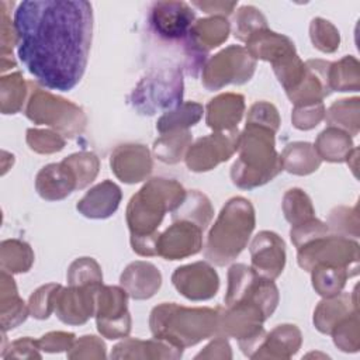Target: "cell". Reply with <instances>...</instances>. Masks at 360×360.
Here are the masks:
<instances>
[{"label": "cell", "mask_w": 360, "mask_h": 360, "mask_svg": "<svg viewBox=\"0 0 360 360\" xmlns=\"http://www.w3.org/2000/svg\"><path fill=\"white\" fill-rule=\"evenodd\" d=\"M13 22L18 58L39 84L69 91L82 80L93 32L89 1H21Z\"/></svg>", "instance_id": "obj_1"}, {"label": "cell", "mask_w": 360, "mask_h": 360, "mask_svg": "<svg viewBox=\"0 0 360 360\" xmlns=\"http://www.w3.org/2000/svg\"><path fill=\"white\" fill-rule=\"evenodd\" d=\"M274 131L248 124L239 134V158L232 165L231 179L240 188H255L274 179L281 170L280 155L274 149Z\"/></svg>", "instance_id": "obj_2"}, {"label": "cell", "mask_w": 360, "mask_h": 360, "mask_svg": "<svg viewBox=\"0 0 360 360\" xmlns=\"http://www.w3.org/2000/svg\"><path fill=\"white\" fill-rule=\"evenodd\" d=\"M218 308H187L163 302L152 309L149 326L155 338L184 349L218 333Z\"/></svg>", "instance_id": "obj_3"}, {"label": "cell", "mask_w": 360, "mask_h": 360, "mask_svg": "<svg viewBox=\"0 0 360 360\" xmlns=\"http://www.w3.org/2000/svg\"><path fill=\"white\" fill-rule=\"evenodd\" d=\"M255 210L249 200L233 197L222 207L210 229L204 256L217 266H225L246 248L255 229Z\"/></svg>", "instance_id": "obj_4"}, {"label": "cell", "mask_w": 360, "mask_h": 360, "mask_svg": "<svg viewBox=\"0 0 360 360\" xmlns=\"http://www.w3.org/2000/svg\"><path fill=\"white\" fill-rule=\"evenodd\" d=\"M186 191L180 183L170 179H150L127 207V222L131 236H145L158 232L167 211H174L183 201Z\"/></svg>", "instance_id": "obj_5"}, {"label": "cell", "mask_w": 360, "mask_h": 360, "mask_svg": "<svg viewBox=\"0 0 360 360\" xmlns=\"http://www.w3.org/2000/svg\"><path fill=\"white\" fill-rule=\"evenodd\" d=\"M183 77L177 68L160 69L145 76L129 96L131 105L145 115L172 111L181 104Z\"/></svg>", "instance_id": "obj_6"}, {"label": "cell", "mask_w": 360, "mask_h": 360, "mask_svg": "<svg viewBox=\"0 0 360 360\" xmlns=\"http://www.w3.org/2000/svg\"><path fill=\"white\" fill-rule=\"evenodd\" d=\"M25 115L35 124L49 125L63 136H76L86 127V115L80 107L34 87L27 100Z\"/></svg>", "instance_id": "obj_7"}, {"label": "cell", "mask_w": 360, "mask_h": 360, "mask_svg": "<svg viewBox=\"0 0 360 360\" xmlns=\"http://www.w3.org/2000/svg\"><path fill=\"white\" fill-rule=\"evenodd\" d=\"M238 302H252L257 305L266 319L271 316L278 304V290L273 280L255 273L246 264H233L228 270V288L225 307Z\"/></svg>", "instance_id": "obj_8"}, {"label": "cell", "mask_w": 360, "mask_h": 360, "mask_svg": "<svg viewBox=\"0 0 360 360\" xmlns=\"http://www.w3.org/2000/svg\"><path fill=\"white\" fill-rule=\"evenodd\" d=\"M298 264L311 271L318 264L347 267L354 274L359 269V245L342 235H325L298 249Z\"/></svg>", "instance_id": "obj_9"}, {"label": "cell", "mask_w": 360, "mask_h": 360, "mask_svg": "<svg viewBox=\"0 0 360 360\" xmlns=\"http://www.w3.org/2000/svg\"><path fill=\"white\" fill-rule=\"evenodd\" d=\"M256 68V60L246 48L231 45L214 55L202 69V83L208 90H218L229 83L248 82Z\"/></svg>", "instance_id": "obj_10"}, {"label": "cell", "mask_w": 360, "mask_h": 360, "mask_svg": "<svg viewBox=\"0 0 360 360\" xmlns=\"http://www.w3.org/2000/svg\"><path fill=\"white\" fill-rule=\"evenodd\" d=\"M124 288L98 285L96 292V322L98 332L107 339L125 338L131 330V316L127 309Z\"/></svg>", "instance_id": "obj_11"}, {"label": "cell", "mask_w": 360, "mask_h": 360, "mask_svg": "<svg viewBox=\"0 0 360 360\" xmlns=\"http://www.w3.org/2000/svg\"><path fill=\"white\" fill-rule=\"evenodd\" d=\"M238 129L214 132L200 138L188 146L184 155L186 165L193 172L211 170L221 162L228 160L238 150Z\"/></svg>", "instance_id": "obj_12"}, {"label": "cell", "mask_w": 360, "mask_h": 360, "mask_svg": "<svg viewBox=\"0 0 360 360\" xmlns=\"http://www.w3.org/2000/svg\"><path fill=\"white\" fill-rule=\"evenodd\" d=\"M150 25L166 39H190L195 14L184 1H158L150 8Z\"/></svg>", "instance_id": "obj_13"}, {"label": "cell", "mask_w": 360, "mask_h": 360, "mask_svg": "<svg viewBox=\"0 0 360 360\" xmlns=\"http://www.w3.org/2000/svg\"><path fill=\"white\" fill-rule=\"evenodd\" d=\"M101 284L60 287L55 297V314L68 325H82L96 311V292Z\"/></svg>", "instance_id": "obj_14"}, {"label": "cell", "mask_w": 360, "mask_h": 360, "mask_svg": "<svg viewBox=\"0 0 360 360\" xmlns=\"http://www.w3.org/2000/svg\"><path fill=\"white\" fill-rule=\"evenodd\" d=\"M172 281L181 295L193 301L212 298L219 287L217 271L205 262L177 267L172 276Z\"/></svg>", "instance_id": "obj_15"}, {"label": "cell", "mask_w": 360, "mask_h": 360, "mask_svg": "<svg viewBox=\"0 0 360 360\" xmlns=\"http://www.w3.org/2000/svg\"><path fill=\"white\" fill-rule=\"evenodd\" d=\"M202 248V229L188 221H174L158 239V256L179 260L195 255Z\"/></svg>", "instance_id": "obj_16"}, {"label": "cell", "mask_w": 360, "mask_h": 360, "mask_svg": "<svg viewBox=\"0 0 360 360\" xmlns=\"http://www.w3.org/2000/svg\"><path fill=\"white\" fill-rule=\"evenodd\" d=\"M250 267L256 274L274 280L281 274L285 264L284 240L271 231H262L250 243Z\"/></svg>", "instance_id": "obj_17"}, {"label": "cell", "mask_w": 360, "mask_h": 360, "mask_svg": "<svg viewBox=\"0 0 360 360\" xmlns=\"http://www.w3.org/2000/svg\"><path fill=\"white\" fill-rule=\"evenodd\" d=\"M111 170L124 183H138L145 180L152 172V158L143 145H121L111 153Z\"/></svg>", "instance_id": "obj_18"}, {"label": "cell", "mask_w": 360, "mask_h": 360, "mask_svg": "<svg viewBox=\"0 0 360 360\" xmlns=\"http://www.w3.org/2000/svg\"><path fill=\"white\" fill-rule=\"evenodd\" d=\"M329 65L321 59H311L305 62V73L300 84L287 93L291 103L295 105L322 103V100L330 93L329 89Z\"/></svg>", "instance_id": "obj_19"}, {"label": "cell", "mask_w": 360, "mask_h": 360, "mask_svg": "<svg viewBox=\"0 0 360 360\" xmlns=\"http://www.w3.org/2000/svg\"><path fill=\"white\" fill-rule=\"evenodd\" d=\"M35 188L42 198L56 201L63 200L73 190H77V180L73 170L62 160L46 165L38 172Z\"/></svg>", "instance_id": "obj_20"}, {"label": "cell", "mask_w": 360, "mask_h": 360, "mask_svg": "<svg viewBox=\"0 0 360 360\" xmlns=\"http://www.w3.org/2000/svg\"><path fill=\"white\" fill-rule=\"evenodd\" d=\"M121 188L111 180H104L91 187L77 202V211L93 219L111 217L121 202Z\"/></svg>", "instance_id": "obj_21"}, {"label": "cell", "mask_w": 360, "mask_h": 360, "mask_svg": "<svg viewBox=\"0 0 360 360\" xmlns=\"http://www.w3.org/2000/svg\"><path fill=\"white\" fill-rule=\"evenodd\" d=\"M120 284L134 300L150 298L162 284L160 271L148 262H134L125 267Z\"/></svg>", "instance_id": "obj_22"}, {"label": "cell", "mask_w": 360, "mask_h": 360, "mask_svg": "<svg viewBox=\"0 0 360 360\" xmlns=\"http://www.w3.org/2000/svg\"><path fill=\"white\" fill-rule=\"evenodd\" d=\"M245 111V98L240 94L224 93L210 100L207 105V125L214 132L236 129Z\"/></svg>", "instance_id": "obj_23"}, {"label": "cell", "mask_w": 360, "mask_h": 360, "mask_svg": "<svg viewBox=\"0 0 360 360\" xmlns=\"http://www.w3.org/2000/svg\"><path fill=\"white\" fill-rule=\"evenodd\" d=\"M183 349L172 345L167 340L155 338L150 340L127 339L118 343L111 357L114 359H179Z\"/></svg>", "instance_id": "obj_24"}, {"label": "cell", "mask_w": 360, "mask_h": 360, "mask_svg": "<svg viewBox=\"0 0 360 360\" xmlns=\"http://www.w3.org/2000/svg\"><path fill=\"white\" fill-rule=\"evenodd\" d=\"M246 51L255 60L263 59L274 63L295 52V46L285 35L273 32L269 28H262L246 39Z\"/></svg>", "instance_id": "obj_25"}, {"label": "cell", "mask_w": 360, "mask_h": 360, "mask_svg": "<svg viewBox=\"0 0 360 360\" xmlns=\"http://www.w3.org/2000/svg\"><path fill=\"white\" fill-rule=\"evenodd\" d=\"M301 332L295 325H278L266 333L253 359H288L301 346Z\"/></svg>", "instance_id": "obj_26"}, {"label": "cell", "mask_w": 360, "mask_h": 360, "mask_svg": "<svg viewBox=\"0 0 360 360\" xmlns=\"http://www.w3.org/2000/svg\"><path fill=\"white\" fill-rule=\"evenodd\" d=\"M0 307H1V326L3 332L18 326L30 314L25 302L18 297L14 278L7 271L1 270L0 285Z\"/></svg>", "instance_id": "obj_27"}, {"label": "cell", "mask_w": 360, "mask_h": 360, "mask_svg": "<svg viewBox=\"0 0 360 360\" xmlns=\"http://www.w3.org/2000/svg\"><path fill=\"white\" fill-rule=\"evenodd\" d=\"M229 34V22L225 17L212 15L194 22L190 31V41L202 53L221 45Z\"/></svg>", "instance_id": "obj_28"}, {"label": "cell", "mask_w": 360, "mask_h": 360, "mask_svg": "<svg viewBox=\"0 0 360 360\" xmlns=\"http://www.w3.org/2000/svg\"><path fill=\"white\" fill-rule=\"evenodd\" d=\"M280 159L283 169L298 176H305L315 172L322 160L314 145L308 142L288 143L284 148Z\"/></svg>", "instance_id": "obj_29"}, {"label": "cell", "mask_w": 360, "mask_h": 360, "mask_svg": "<svg viewBox=\"0 0 360 360\" xmlns=\"http://www.w3.org/2000/svg\"><path fill=\"white\" fill-rule=\"evenodd\" d=\"M353 311L357 309H352L350 295L339 292L338 295L328 297L319 302L314 312V325L319 332L330 333L335 325Z\"/></svg>", "instance_id": "obj_30"}, {"label": "cell", "mask_w": 360, "mask_h": 360, "mask_svg": "<svg viewBox=\"0 0 360 360\" xmlns=\"http://www.w3.org/2000/svg\"><path fill=\"white\" fill-rule=\"evenodd\" d=\"M214 210L210 200L197 190L186 191L181 204L172 212L173 221H188L198 225L202 231L210 225Z\"/></svg>", "instance_id": "obj_31"}, {"label": "cell", "mask_w": 360, "mask_h": 360, "mask_svg": "<svg viewBox=\"0 0 360 360\" xmlns=\"http://www.w3.org/2000/svg\"><path fill=\"white\" fill-rule=\"evenodd\" d=\"M353 143L346 131L329 127L319 134L315 142V150L321 159L329 162H343L350 155Z\"/></svg>", "instance_id": "obj_32"}, {"label": "cell", "mask_w": 360, "mask_h": 360, "mask_svg": "<svg viewBox=\"0 0 360 360\" xmlns=\"http://www.w3.org/2000/svg\"><path fill=\"white\" fill-rule=\"evenodd\" d=\"M312 287L323 298L338 295L346 284L347 277L356 276L347 267L318 264L312 267Z\"/></svg>", "instance_id": "obj_33"}, {"label": "cell", "mask_w": 360, "mask_h": 360, "mask_svg": "<svg viewBox=\"0 0 360 360\" xmlns=\"http://www.w3.org/2000/svg\"><path fill=\"white\" fill-rule=\"evenodd\" d=\"M204 108L194 101L181 103L172 111L165 112L156 124V129L163 135L173 131H184L188 127L195 125L202 117Z\"/></svg>", "instance_id": "obj_34"}, {"label": "cell", "mask_w": 360, "mask_h": 360, "mask_svg": "<svg viewBox=\"0 0 360 360\" xmlns=\"http://www.w3.org/2000/svg\"><path fill=\"white\" fill-rule=\"evenodd\" d=\"M1 270L7 273L28 271L34 263V253L28 243L18 239H7L0 248Z\"/></svg>", "instance_id": "obj_35"}, {"label": "cell", "mask_w": 360, "mask_h": 360, "mask_svg": "<svg viewBox=\"0 0 360 360\" xmlns=\"http://www.w3.org/2000/svg\"><path fill=\"white\" fill-rule=\"evenodd\" d=\"M28 84L20 72L3 76L0 80V101L3 114H15L25 103Z\"/></svg>", "instance_id": "obj_36"}, {"label": "cell", "mask_w": 360, "mask_h": 360, "mask_svg": "<svg viewBox=\"0 0 360 360\" xmlns=\"http://www.w3.org/2000/svg\"><path fill=\"white\" fill-rule=\"evenodd\" d=\"M191 142V135L187 129L163 134L153 143V153L158 159L166 163H177L183 159Z\"/></svg>", "instance_id": "obj_37"}, {"label": "cell", "mask_w": 360, "mask_h": 360, "mask_svg": "<svg viewBox=\"0 0 360 360\" xmlns=\"http://www.w3.org/2000/svg\"><path fill=\"white\" fill-rule=\"evenodd\" d=\"M329 89L338 91H356L359 89V63L354 58L346 56L329 65Z\"/></svg>", "instance_id": "obj_38"}, {"label": "cell", "mask_w": 360, "mask_h": 360, "mask_svg": "<svg viewBox=\"0 0 360 360\" xmlns=\"http://www.w3.org/2000/svg\"><path fill=\"white\" fill-rule=\"evenodd\" d=\"M329 127L349 131L356 135L359 131V98H345L333 103L326 112Z\"/></svg>", "instance_id": "obj_39"}, {"label": "cell", "mask_w": 360, "mask_h": 360, "mask_svg": "<svg viewBox=\"0 0 360 360\" xmlns=\"http://www.w3.org/2000/svg\"><path fill=\"white\" fill-rule=\"evenodd\" d=\"M283 211L291 226L314 218V207L309 197L301 188H291L284 194Z\"/></svg>", "instance_id": "obj_40"}, {"label": "cell", "mask_w": 360, "mask_h": 360, "mask_svg": "<svg viewBox=\"0 0 360 360\" xmlns=\"http://www.w3.org/2000/svg\"><path fill=\"white\" fill-rule=\"evenodd\" d=\"M63 162L73 170L77 180V190L90 184L98 173V159L91 152H77L63 159Z\"/></svg>", "instance_id": "obj_41"}, {"label": "cell", "mask_w": 360, "mask_h": 360, "mask_svg": "<svg viewBox=\"0 0 360 360\" xmlns=\"http://www.w3.org/2000/svg\"><path fill=\"white\" fill-rule=\"evenodd\" d=\"M335 345L343 352L359 350V318L357 311H353L342 321H339L332 329Z\"/></svg>", "instance_id": "obj_42"}, {"label": "cell", "mask_w": 360, "mask_h": 360, "mask_svg": "<svg viewBox=\"0 0 360 360\" xmlns=\"http://www.w3.org/2000/svg\"><path fill=\"white\" fill-rule=\"evenodd\" d=\"M103 274L98 263L91 257L76 259L68 270L69 285L101 284Z\"/></svg>", "instance_id": "obj_43"}, {"label": "cell", "mask_w": 360, "mask_h": 360, "mask_svg": "<svg viewBox=\"0 0 360 360\" xmlns=\"http://www.w3.org/2000/svg\"><path fill=\"white\" fill-rule=\"evenodd\" d=\"M267 28L266 18L263 14L252 7V6H243L239 8L238 14L233 20V35L239 41H245L257 30Z\"/></svg>", "instance_id": "obj_44"}, {"label": "cell", "mask_w": 360, "mask_h": 360, "mask_svg": "<svg viewBox=\"0 0 360 360\" xmlns=\"http://www.w3.org/2000/svg\"><path fill=\"white\" fill-rule=\"evenodd\" d=\"M60 287L62 285L59 284L51 283L35 290L28 301V311L31 316L37 319H46L55 308V297Z\"/></svg>", "instance_id": "obj_45"}, {"label": "cell", "mask_w": 360, "mask_h": 360, "mask_svg": "<svg viewBox=\"0 0 360 360\" xmlns=\"http://www.w3.org/2000/svg\"><path fill=\"white\" fill-rule=\"evenodd\" d=\"M311 41L322 52H335L339 48V31L323 18H314L309 27Z\"/></svg>", "instance_id": "obj_46"}, {"label": "cell", "mask_w": 360, "mask_h": 360, "mask_svg": "<svg viewBox=\"0 0 360 360\" xmlns=\"http://www.w3.org/2000/svg\"><path fill=\"white\" fill-rule=\"evenodd\" d=\"M27 143L30 149L38 153H55L63 149L65 138L51 129L30 128L27 131Z\"/></svg>", "instance_id": "obj_47"}, {"label": "cell", "mask_w": 360, "mask_h": 360, "mask_svg": "<svg viewBox=\"0 0 360 360\" xmlns=\"http://www.w3.org/2000/svg\"><path fill=\"white\" fill-rule=\"evenodd\" d=\"M328 232H329L328 224H323L322 221H319L316 218H311L305 222L291 226L290 236H291V240L295 245V248L300 249L301 246L307 245L308 242L328 235Z\"/></svg>", "instance_id": "obj_48"}, {"label": "cell", "mask_w": 360, "mask_h": 360, "mask_svg": "<svg viewBox=\"0 0 360 360\" xmlns=\"http://www.w3.org/2000/svg\"><path fill=\"white\" fill-rule=\"evenodd\" d=\"M325 118L323 103H312L304 105H295L292 110L291 121L298 129H312Z\"/></svg>", "instance_id": "obj_49"}, {"label": "cell", "mask_w": 360, "mask_h": 360, "mask_svg": "<svg viewBox=\"0 0 360 360\" xmlns=\"http://www.w3.org/2000/svg\"><path fill=\"white\" fill-rule=\"evenodd\" d=\"M246 122L266 127L276 132L280 127V117L273 104L266 101H257L250 107Z\"/></svg>", "instance_id": "obj_50"}, {"label": "cell", "mask_w": 360, "mask_h": 360, "mask_svg": "<svg viewBox=\"0 0 360 360\" xmlns=\"http://www.w3.org/2000/svg\"><path fill=\"white\" fill-rule=\"evenodd\" d=\"M70 352L68 353L69 359H103L105 357V346L104 343L96 338V336H82L79 340H75L73 346L69 349Z\"/></svg>", "instance_id": "obj_51"}, {"label": "cell", "mask_w": 360, "mask_h": 360, "mask_svg": "<svg viewBox=\"0 0 360 360\" xmlns=\"http://www.w3.org/2000/svg\"><path fill=\"white\" fill-rule=\"evenodd\" d=\"M73 343H75V335L68 332H49L38 340L39 349L48 353L69 350L73 346Z\"/></svg>", "instance_id": "obj_52"}, {"label": "cell", "mask_w": 360, "mask_h": 360, "mask_svg": "<svg viewBox=\"0 0 360 360\" xmlns=\"http://www.w3.org/2000/svg\"><path fill=\"white\" fill-rule=\"evenodd\" d=\"M39 345L38 340H34L31 338H21L14 340L10 347L8 353H4L1 357L8 359V357H18V359H30V357H37L41 359V354L38 353Z\"/></svg>", "instance_id": "obj_53"}, {"label": "cell", "mask_w": 360, "mask_h": 360, "mask_svg": "<svg viewBox=\"0 0 360 360\" xmlns=\"http://www.w3.org/2000/svg\"><path fill=\"white\" fill-rule=\"evenodd\" d=\"M1 58L13 56V46H17V32L14 28V22L10 21L7 11L1 6Z\"/></svg>", "instance_id": "obj_54"}, {"label": "cell", "mask_w": 360, "mask_h": 360, "mask_svg": "<svg viewBox=\"0 0 360 360\" xmlns=\"http://www.w3.org/2000/svg\"><path fill=\"white\" fill-rule=\"evenodd\" d=\"M232 353H231V346L226 342L225 336L219 335L217 336L208 346L204 347V350H201L195 359H231Z\"/></svg>", "instance_id": "obj_55"}, {"label": "cell", "mask_w": 360, "mask_h": 360, "mask_svg": "<svg viewBox=\"0 0 360 360\" xmlns=\"http://www.w3.org/2000/svg\"><path fill=\"white\" fill-rule=\"evenodd\" d=\"M193 4L195 7L204 10L208 14L225 17L232 13L233 7L236 6V1H231V3H226V1H194Z\"/></svg>", "instance_id": "obj_56"}]
</instances>
